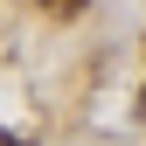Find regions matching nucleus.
Returning a JSON list of instances; mask_svg holds the SVG:
<instances>
[{
	"mask_svg": "<svg viewBox=\"0 0 146 146\" xmlns=\"http://www.w3.org/2000/svg\"><path fill=\"white\" fill-rule=\"evenodd\" d=\"M49 7H56V14H84L90 0H49Z\"/></svg>",
	"mask_w": 146,
	"mask_h": 146,
	"instance_id": "nucleus-1",
	"label": "nucleus"
}]
</instances>
